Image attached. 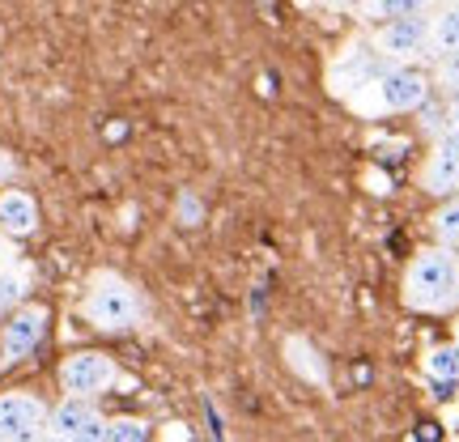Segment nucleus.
<instances>
[{"label": "nucleus", "mask_w": 459, "mask_h": 442, "mask_svg": "<svg viewBox=\"0 0 459 442\" xmlns=\"http://www.w3.org/2000/svg\"><path fill=\"white\" fill-rule=\"evenodd\" d=\"M48 336V307L43 302H17L0 324V361H26Z\"/></svg>", "instance_id": "423d86ee"}, {"label": "nucleus", "mask_w": 459, "mask_h": 442, "mask_svg": "<svg viewBox=\"0 0 459 442\" xmlns=\"http://www.w3.org/2000/svg\"><path fill=\"white\" fill-rule=\"evenodd\" d=\"M0 268H4V256H0Z\"/></svg>", "instance_id": "aec40b11"}, {"label": "nucleus", "mask_w": 459, "mask_h": 442, "mask_svg": "<svg viewBox=\"0 0 459 442\" xmlns=\"http://www.w3.org/2000/svg\"><path fill=\"white\" fill-rule=\"evenodd\" d=\"M375 56L387 65H412L429 56V17L412 13V17H392V22H378L375 30Z\"/></svg>", "instance_id": "20e7f679"}, {"label": "nucleus", "mask_w": 459, "mask_h": 442, "mask_svg": "<svg viewBox=\"0 0 459 442\" xmlns=\"http://www.w3.org/2000/svg\"><path fill=\"white\" fill-rule=\"evenodd\" d=\"M421 187L429 196H455L459 192V128H446L443 141L434 145L426 170H421Z\"/></svg>", "instance_id": "1a4fd4ad"}, {"label": "nucleus", "mask_w": 459, "mask_h": 442, "mask_svg": "<svg viewBox=\"0 0 459 442\" xmlns=\"http://www.w3.org/2000/svg\"><path fill=\"white\" fill-rule=\"evenodd\" d=\"M149 438V421L141 417H107L102 426V442H145Z\"/></svg>", "instance_id": "2eb2a0df"}, {"label": "nucleus", "mask_w": 459, "mask_h": 442, "mask_svg": "<svg viewBox=\"0 0 459 442\" xmlns=\"http://www.w3.org/2000/svg\"><path fill=\"white\" fill-rule=\"evenodd\" d=\"M85 319L102 332H124L136 324V315H141V298L132 290L124 277H115V273H99V277L90 281V290H85V302H82Z\"/></svg>", "instance_id": "f03ea898"}, {"label": "nucleus", "mask_w": 459, "mask_h": 442, "mask_svg": "<svg viewBox=\"0 0 459 442\" xmlns=\"http://www.w3.org/2000/svg\"><path fill=\"white\" fill-rule=\"evenodd\" d=\"M319 4H328V9H344V4H358V0H319Z\"/></svg>", "instance_id": "a211bd4d"}, {"label": "nucleus", "mask_w": 459, "mask_h": 442, "mask_svg": "<svg viewBox=\"0 0 459 442\" xmlns=\"http://www.w3.org/2000/svg\"><path fill=\"white\" fill-rule=\"evenodd\" d=\"M438 60V68H434V82L443 85V90H451V94H459V48L455 51H443V56H434Z\"/></svg>", "instance_id": "f3484780"}, {"label": "nucleus", "mask_w": 459, "mask_h": 442, "mask_svg": "<svg viewBox=\"0 0 459 442\" xmlns=\"http://www.w3.org/2000/svg\"><path fill=\"white\" fill-rule=\"evenodd\" d=\"M48 426V404L34 392H4L0 395V442L39 438Z\"/></svg>", "instance_id": "6e6552de"}, {"label": "nucleus", "mask_w": 459, "mask_h": 442, "mask_svg": "<svg viewBox=\"0 0 459 442\" xmlns=\"http://www.w3.org/2000/svg\"><path fill=\"white\" fill-rule=\"evenodd\" d=\"M102 426H107V417L99 412L94 395L65 392V400H60L56 409H48L43 438H56V442H102Z\"/></svg>", "instance_id": "7ed1b4c3"}, {"label": "nucleus", "mask_w": 459, "mask_h": 442, "mask_svg": "<svg viewBox=\"0 0 459 442\" xmlns=\"http://www.w3.org/2000/svg\"><path fill=\"white\" fill-rule=\"evenodd\" d=\"M22 294H26V281L17 277V273H9V268H0V319L22 302Z\"/></svg>", "instance_id": "dca6fc26"}, {"label": "nucleus", "mask_w": 459, "mask_h": 442, "mask_svg": "<svg viewBox=\"0 0 459 442\" xmlns=\"http://www.w3.org/2000/svg\"><path fill=\"white\" fill-rule=\"evenodd\" d=\"M0 230L13 234V238H26L39 230V204H34L30 192H22V187L0 192Z\"/></svg>", "instance_id": "9d476101"}, {"label": "nucleus", "mask_w": 459, "mask_h": 442, "mask_svg": "<svg viewBox=\"0 0 459 442\" xmlns=\"http://www.w3.org/2000/svg\"><path fill=\"white\" fill-rule=\"evenodd\" d=\"M459 48V0L443 4L438 13L429 17V56H443V51Z\"/></svg>", "instance_id": "9b49d317"}, {"label": "nucleus", "mask_w": 459, "mask_h": 442, "mask_svg": "<svg viewBox=\"0 0 459 442\" xmlns=\"http://www.w3.org/2000/svg\"><path fill=\"white\" fill-rule=\"evenodd\" d=\"M421 370H426L434 383H455L459 378V341L429 344L426 358H421Z\"/></svg>", "instance_id": "f8f14e48"}, {"label": "nucleus", "mask_w": 459, "mask_h": 442, "mask_svg": "<svg viewBox=\"0 0 459 442\" xmlns=\"http://www.w3.org/2000/svg\"><path fill=\"white\" fill-rule=\"evenodd\" d=\"M370 90L378 99V111H392V115L421 111L429 99V77L412 65H387L370 77Z\"/></svg>", "instance_id": "39448f33"}, {"label": "nucleus", "mask_w": 459, "mask_h": 442, "mask_svg": "<svg viewBox=\"0 0 459 442\" xmlns=\"http://www.w3.org/2000/svg\"><path fill=\"white\" fill-rule=\"evenodd\" d=\"M115 378H119V366L99 349H82L60 361V387L73 395H102Z\"/></svg>", "instance_id": "0eeeda50"}, {"label": "nucleus", "mask_w": 459, "mask_h": 442, "mask_svg": "<svg viewBox=\"0 0 459 442\" xmlns=\"http://www.w3.org/2000/svg\"><path fill=\"white\" fill-rule=\"evenodd\" d=\"M361 13L375 22H392V17H412V13H434L443 0H358Z\"/></svg>", "instance_id": "ddd939ff"}, {"label": "nucleus", "mask_w": 459, "mask_h": 442, "mask_svg": "<svg viewBox=\"0 0 459 442\" xmlns=\"http://www.w3.org/2000/svg\"><path fill=\"white\" fill-rule=\"evenodd\" d=\"M459 302V256L455 247H426L404 268V307L409 311H451Z\"/></svg>", "instance_id": "f257e3e1"}, {"label": "nucleus", "mask_w": 459, "mask_h": 442, "mask_svg": "<svg viewBox=\"0 0 459 442\" xmlns=\"http://www.w3.org/2000/svg\"><path fill=\"white\" fill-rule=\"evenodd\" d=\"M455 341H459V324H455Z\"/></svg>", "instance_id": "6ab92c4d"}, {"label": "nucleus", "mask_w": 459, "mask_h": 442, "mask_svg": "<svg viewBox=\"0 0 459 442\" xmlns=\"http://www.w3.org/2000/svg\"><path fill=\"white\" fill-rule=\"evenodd\" d=\"M429 226H434V238H438V243H443V247H455V251H459V192L446 200L438 213L429 217Z\"/></svg>", "instance_id": "4468645a"}]
</instances>
